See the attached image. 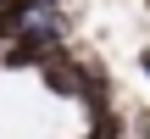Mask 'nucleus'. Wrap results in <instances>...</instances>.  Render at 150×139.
I'll return each instance as SVG.
<instances>
[{"label":"nucleus","instance_id":"1","mask_svg":"<svg viewBox=\"0 0 150 139\" xmlns=\"http://www.w3.org/2000/svg\"><path fill=\"white\" fill-rule=\"evenodd\" d=\"M67 50V11H45L17 45L0 50V72H45Z\"/></svg>","mask_w":150,"mask_h":139}]
</instances>
